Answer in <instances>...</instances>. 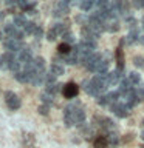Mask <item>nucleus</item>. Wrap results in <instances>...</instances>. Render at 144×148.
Instances as JSON below:
<instances>
[{
  "label": "nucleus",
  "mask_w": 144,
  "mask_h": 148,
  "mask_svg": "<svg viewBox=\"0 0 144 148\" xmlns=\"http://www.w3.org/2000/svg\"><path fill=\"white\" fill-rule=\"evenodd\" d=\"M62 94L65 99H74L78 94H79V86L76 83H67L62 90Z\"/></svg>",
  "instance_id": "obj_6"
},
{
  "label": "nucleus",
  "mask_w": 144,
  "mask_h": 148,
  "mask_svg": "<svg viewBox=\"0 0 144 148\" xmlns=\"http://www.w3.org/2000/svg\"><path fill=\"white\" fill-rule=\"evenodd\" d=\"M40 99H42V103H45L46 106H50L51 103L54 102V96H51L50 92H46V91H44L40 94Z\"/></svg>",
  "instance_id": "obj_18"
},
{
  "label": "nucleus",
  "mask_w": 144,
  "mask_h": 148,
  "mask_svg": "<svg viewBox=\"0 0 144 148\" xmlns=\"http://www.w3.org/2000/svg\"><path fill=\"white\" fill-rule=\"evenodd\" d=\"M37 28V25L36 23H33V22H28L26 25H25V28H23V31H25V34H31L33 36V32H34V29Z\"/></svg>",
  "instance_id": "obj_26"
},
{
  "label": "nucleus",
  "mask_w": 144,
  "mask_h": 148,
  "mask_svg": "<svg viewBox=\"0 0 144 148\" xmlns=\"http://www.w3.org/2000/svg\"><path fill=\"white\" fill-rule=\"evenodd\" d=\"M104 136H105L107 142H109L110 145H116V143L119 142V136H118L115 131H113V133H107V134H104Z\"/></svg>",
  "instance_id": "obj_20"
},
{
  "label": "nucleus",
  "mask_w": 144,
  "mask_h": 148,
  "mask_svg": "<svg viewBox=\"0 0 144 148\" xmlns=\"http://www.w3.org/2000/svg\"><path fill=\"white\" fill-rule=\"evenodd\" d=\"M62 37H64V42H65V43H68V45H70V43H74V36H73L70 31L65 32Z\"/></svg>",
  "instance_id": "obj_29"
},
{
  "label": "nucleus",
  "mask_w": 144,
  "mask_h": 148,
  "mask_svg": "<svg viewBox=\"0 0 144 148\" xmlns=\"http://www.w3.org/2000/svg\"><path fill=\"white\" fill-rule=\"evenodd\" d=\"M3 46H5V49H6V53H12V54L14 53H20L23 48H26L22 40H11V39L5 40Z\"/></svg>",
  "instance_id": "obj_3"
},
{
  "label": "nucleus",
  "mask_w": 144,
  "mask_h": 148,
  "mask_svg": "<svg viewBox=\"0 0 144 148\" xmlns=\"http://www.w3.org/2000/svg\"><path fill=\"white\" fill-rule=\"evenodd\" d=\"M5 34H6L8 39L11 40H22L23 36H25V31L20 29V28H17L16 25H6L5 26Z\"/></svg>",
  "instance_id": "obj_1"
},
{
  "label": "nucleus",
  "mask_w": 144,
  "mask_h": 148,
  "mask_svg": "<svg viewBox=\"0 0 144 148\" xmlns=\"http://www.w3.org/2000/svg\"><path fill=\"white\" fill-rule=\"evenodd\" d=\"M118 29H119V22H118V18H110V20L105 22V31L116 32Z\"/></svg>",
  "instance_id": "obj_12"
},
{
  "label": "nucleus",
  "mask_w": 144,
  "mask_h": 148,
  "mask_svg": "<svg viewBox=\"0 0 144 148\" xmlns=\"http://www.w3.org/2000/svg\"><path fill=\"white\" fill-rule=\"evenodd\" d=\"M2 59H3V69H11L12 65L17 62V57L12 53H5Z\"/></svg>",
  "instance_id": "obj_10"
},
{
  "label": "nucleus",
  "mask_w": 144,
  "mask_h": 148,
  "mask_svg": "<svg viewBox=\"0 0 144 148\" xmlns=\"http://www.w3.org/2000/svg\"><path fill=\"white\" fill-rule=\"evenodd\" d=\"M141 139L144 140V130H143V133H141Z\"/></svg>",
  "instance_id": "obj_37"
},
{
  "label": "nucleus",
  "mask_w": 144,
  "mask_h": 148,
  "mask_svg": "<svg viewBox=\"0 0 144 148\" xmlns=\"http://www.w3.org/2000/svg\"><path fill=\"white\" fill-rule=\"evenodd\" d=\"M133 63H135V66H138V68H144V57H141V56H135Z\"/></svg>",
  "instance_id": "obj_28"
},
{
  "label": "nucleus",
  "mask_w": 144,
  "mask_h": 148,
  "mask_svg": "<svg viewBox=\"0 0 144 148\" xmlns=\"http://www.w3.org/2000/svg\"><path fill=\"white\" fill-rule=\"evenodd\" d=\"M0 40H2V31H0Z\"/></svg>",
  "instance_id": "obj_38"
},
{
  "label": "nucleus",
  "mask_w": 144,
  "mask_h": 148,
  "mask_svg": "<svg viewBox=\"0 0 144 148\" xmlns=\"http://www.w3.org/2000/svg\"><path fill=\"white\" fill-rule=\"evenodd\" d=\"M127 80L132 83L133 88H135V86H138L139 83H141V76H139L138 73H130L129 76H127Z\"/></svg>",
  "instance_id": "obj_16"
},
{
  "label": "nucleus",
  "mask_w": 144,
  "mask_h": 148,
  "mask_svg": "<svg viewBox=\"0 0 144 148\" xmlns=\"http://www.w3.org/2000/svg\"><path fill=\"white\" fill-rule=\"evenodd\" d=\"M116 63H118V68H124V53L121 46H118L116 49Z\"/></svg>",
  "instance_id": "obj_19"
},
{
  "label": "nucleus",
  "mask_w": 144,
  "mask_h": 148,
  "mask_svg": "<svg viewBox=\"0 0 144 148\" xmlns=\"http://www.w3.org/2000/svg\"><path fill=\"white\" fill-rule=\"evenodd\" d=\"M110 110L113 111V114L116 116V117H119V119L127 117V116H129V111H130L127 106H125L124 103H121V102H115V103L110 106Z\"/></svg>",
  "instance_id": "obj_5"
},
{
  "label": "nucleus",
  "mask_w": 144,
  "mask_h": 148,
  "mask_svg": "<svg viewBox=\"0 0 144 148\" xmlns=\"http://www.w3.org/2000/svg\"><path fill=\"white\" fill-rule=\"evenodd\" d=\"M31 60H33V53L28 48H23L20 53L17 54V62L20 63V65H23V66H26Z\"/></svg>",
  "instance_id": "obj_7"
},
{
  "label": "nucleus",
  "mask_w": 144,
  "mask_h": 148,
  "mask_svg": "<svg viewBox=\"0 0 144 148\" xmlns=\"http://www.w3.org/2000/svg\"><path fill=\"white\" fill-rule=\"evenodd\" d=\"M53 29L56 31V34H57V36H64L65 32H68V28H67L65 23H57V25L53 26Z\"/></svg>",
  "instance_id": "obj_21"
},
{
  "label": "nucleus",
  "mask_w": 144,
  "mask_h": 148,
  "mask_svg": "<svg viewBox=\"0 0 144 148\" xmlns=\"http://www.w3.org/2000/svg\"><path fill=\"white\" fill-rule=\"evenodd\" d=\"M48 111H50V106H46V105H40V106H39V113H40V114L46 116V114H48Z\"/></svg>",
  "instance_id": "obj_33"
},
{
  "label": "nucleus",
  "mask_w": 144,
  "mask_h": 148,
  "mask_svg": "<svg viewBox=\"0 0 144 148\" xmlns=\"http://www.w3.org/2000/svg\"><path fill=\"white\" fill-rule=\"evenodd\" d=\"M143 127H144V119H143Z\"/></svg>",
  "instance_id": "obj_40"
},
{
  "label": "nucleus",
  "mask_w": 144,
  "mask_h": 148,
  "mask_svg": "<svg viewBox=\"0 0 144 148\" xmlns=\"http://www.w3.org/2000/svg\"><path fill=\"white\" fill-rule=\"evenodd\" d=\"M42 36H44V29L37 25V28L34 29V32H33V37H37V39H39V37H42Z\"/></svg>",
  "instance_id": "obj_32"
},
{
  "label": "nucleus",
  "mask_w": 144,
  "mask_h": 148,
  "mask_svg": "<svg viewBox=\"0 0 144 148\" xmlns=\"http://www.w3.org/2000/svg\"><path fill=\"white\" fill-rule=\"evenodd\" d=\"M70 6H71V3L70 2H57L56 3V8H54V16H64V14H67L70 11Z\"/></svg>",
  "instance_id": "obj_8"
},
{
  "label": "nucleus",
  "mask_w": 144,
  "mask_h": 148,
  "mask_svg": "<svg viewBox=\"0 0 144 148\" xmlns=\"http://www.w3.org/2000/svg\"><path fill=\"white\" fill-rule=\"evenodd\" d=\"M56 79H57V77H56L54 74L46 73V76H45V86H46V85H54V83H56Z\"/></svg>",
  "instance_id": "obj_27"
},
{
  "label": "nucleus",
  "mask_w": 144,
  "mask_h": 148,
  "mask_svg": "<svg viewBox=\"0 0 144 148\" xmlns=\"http://www.w3.org/2000/svg\"><path fill=\"white\" fill-rule=\"evenodd\" d=\"M141 148H144V145H143V147H141Z\"/></svg>",
  "instance_id": "obj_41"
},
{
  "label": "nucleus",
  "mask_w": 144,
  "mask_h": 148,
  "mask_svg": "<svg viewBox=\"0 0 144 148\" xmlns=\"http://www.w3.org/2000/svg\"><path fill=\"white\" fill-rule=\"evenodd\" d=\"M26 23H28V20L25 18L23 14H16V16H14V25L17 28H25Z\"/></svg>",
  "instance_id": "obj_14"
},
{
  "label": "nucleus",
  "mask_w": 144,
  "mask_h": 148,
  "mask_svg": "<svg viewBox=\"0 0 144 148\" xmlns=\"http://www.w3.org/2000/svg\"><path fill=\"white\" fill-rule=\"evenodd\" d=\"M143 26H144V17H143Z\"/></svg>",
  "instance_id": "obj_39"
},
{
  "label": "nucleus",
  "mask_w": 144,
  "mask_h": 148,
  "mask_svg": "<svg viewBox=\"0 0 144 148\" xmlns=\"http://www.w3.org/2000/svg\"><path fill=\"white\" fill-rule=\"evenodd\" d=\"M133 92H135V96L138 97L139 102L144 100V88H143V86H139V85L135 86V88H133Z\"/></svg>",
  "instance_id": "obj_25"
},
{
  "label": "nucleus",
  "mask_w": 144,
  "mask_h": 148,
  "mask_svg": "<svg viewBox=\"0 0 144 148\" xmlns=\"http://www.w3.org/2000/svg\"><path fill=\"white\" fill-rule=\"evenodd\" d=\"M60 90H64V86L60 85V83H54V85H46V86H45V91H46V92H50V94H51V96H54V97L59 94V91H60Z\"/></svg>",
  "instance_id": "obj_13"
},
{
  "label": "nucleus",
  "mask_w": 144,
  "mask_h": 148,
  "mask_svg": "<svg viewBox=\"0 0 144 148\" xmlns=\"http://www.w3.org/2000/svg\"><path fill=\"white\" fill-rule=\"evenodd\" d=\"M78 49H79V56H88V54H93L96 49V42L93 40H85L82 39L78 45Z\"/></svg>",
  "instance_id": "obj_2"
},
{
  "label": "nucleus",
  "mask_w": 144,
  "mask_h": 148,
  "mask_svg": "<svg viewBox=\"0 0 144 148\" xmlns=\"http://www.w3.org/2000/svg\"><path fill=\"white\" fill-rule=\"evenodd\" d=\"M79 62V49H78V46H73L71 51L65 56V63H68V65H76Z\"/></svg>",
  "instance_id": "obj_9"
},
{
  "label": "nucleus",
  "mask_w": 144,
  "mask_h": 148,
  "mask_svg": "<svg viewBox=\"0 0 144 148\" xmlns=\"http://www.w3.org/2000/svg\"><path fill=\"white\" fill-rule=\"evenodd\" d=\"M56 37H57V34H56V31L53 29V28H51V29H50L48 32H46V39L53 42V40H56Z\"/></svg>",
  "instance_id": "obj_31"
},
{
  "label": "nucleus",
  "mask_w": 144,
  "mask_h": 148,
  "mask_svg": "<svg viewBox=\"0 0 144 148\" xmlns=\"http://www.w3.org/2000/svg\"><path fill=\"white\" fill-rule=\"evenodd\" d=\"M5 102H6L8 108H11L14 111L20 108V99H19L17 94H14L12 91H6V94H5Z\"/></svg>",
  "instance_id": "obj_4"
},
{
  "label": "nucleus",
  "mask_w": 144,
  "mask_h": 148,
  "mask_svg": "<svg viewBox=\"0 0 144 148\" xmlns=\"http://www.w3.org/2000/svg\"><path fill=\"white\" fill-rule=\"evenodd\" d=\"M139 42H141V43L144 45V36H141V37H139Z\"/></svg>",
  "instance_id": "obj_35"
},
{
  "label": "nucleus",
  "mask_w": 144,
  "mask_h": 148,
  "mask_svg": "<svg viewBox=\"0 0 144 148\" xmlns=\"http://www.w3.org/2000/svg\"><path fill=\"white\" fill-rule=\"evenodd\" d=\"M125 23H127V26L132 28V29L136 28V18H135V17H127V18H125Z\"/></svg>",
  "instance_id": "obj_30"
},
{
  "label": "nucleus",
  "mask_w": 144,
  "mask_h": 148,
  "mask_svg": "<svg viewBox=\"0 0 144 148\" xmlns=\"http://www.w3.org/2000/svg\"><path fill=\"white\" fill-rule=\"evenodd\" d=\"M0 68H3V59L0 57Z\"/></svg>",
  "instance_id": "obj_36"
},
{
  "label": "nucleus",
  "mask_w": 144,
  "mask_h": 148,
  "mask_svg": "<svg viewBox=\"0 0 144 148\" xmlns=\"http://www.w3.org/2000/svg\"><path fill=\"white\" fill-rule=\"evenodd\" d=\"M64 71H65V69H64L62 65H54V63H53V65H51V68H50V73L54 74L56 77H57V76H62Z\"/></svg>",
  "instance_id": "obj_22"
},
{
  "label": "nucleus",
  "mask_w": 144,
  "mask_h": 148,
  "mask_svg": "<svg viewBox=\"0 0 144 148\" xmlns=\"http://www.w3.org/2000/svg\"><path fill=\"white\" fill-rule=\"evenodd\" d=\"M93 145H95V148H107L109 142H107L105 136H98L95 139V142H93Z\"/></svg>",
  "instance_id": "obj_17"
},
{
  "label": "nucleus",
  "mask_w": 144,
  "mask_h": 148,
  "mask_svg": "<svg viewBox=\"0 0 144 148\" xmlns=\"http://www.w3.org/2000/svg\"><path fill=\"white\" fill-rule=\"evenodd\" d=\"M14 77H16V80H17V82H20V83L30 82V76H28V73L25 71V69H22V71L16 73V74H14Z\"/></svg>",
  "instance_id": "obj_15"
},
{
  "label": "nucleus",
  "mask_w": 144,
  "mask_h": 148,
  "mask_svg": "<svg viewBox=\"0 0 144 148\" xmlns=\"http://www.w3.org/2000/svg\"><path fill=\"white\" fill-rule=\"evenodd\" d=\"M93 6H95V2H91V0H84V2L79 3V8H81L84 12H85V11H90Z\"/></svg>",
  "instance_id": "obj_23"
},
{
  "label": "nucleus",
  "mask_w": 144,
  "mask_h": 148,
  "mask_svg": "<svg viewBox=\"0 0 144 148\" xmlns=\"http://www.w3.org/2000/svg\"><path fill=\"white\" fill-rule=\"evenodd\" d=\"M3 17H5V12H3V11H0V20H2Z\"/></svg>",
  "instance_id": "obj_34"
},
{
  "label": "nucleus",
  "mask_w": 144,
  "mask_h": 148,
  "mask_svg": "<svg viewBox=\"0 0 144 148\" xmlns=\"http://www.w3.org/2000/svg\"><path fill=\"white\" fill-rule=\"evenodd\" d=\"M57 51H59L60 54H65V56H67L70 51H71V46H70L68 43H65V42H62V43L57 46Z\"/></svg>",
  "instance_id": "obj_24"
},
{
  "label": "nucleus",
  "mask_w": 144,
  "mask_h": 148,
  "mask_svg": "<svg viewBox=\"0 0 144 148\" xmlns=\"http://www.w3.org/2000/svg\"><path fill=\"white\" fill-rule=\"evenodd\" d=\"M138 40H139V32H138L136 28H135V29H132L127 34V37H125V43H127V45H133V43H136Z\"/></svg>",
  "instance_id": "obj_11"
}]
</instances>
